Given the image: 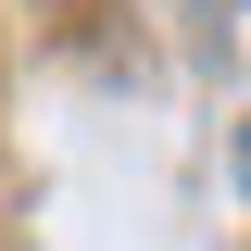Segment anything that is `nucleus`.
I'll list each match as a JSON object with an SVG mask.
<instances>
[{"label":"nucleus","instance_id":"obj_1","mask_svg":"<svg viewBox=\"0 0 251 251\" xmlns=\"http://www.w3.org/2000/svg\"><path fill=\"white\" fill-rule=\"evenodd\" d=\"M239 176H251V138H239Z\"/></svg>","mask_w":251,"mask_h":251}]
</instances>
